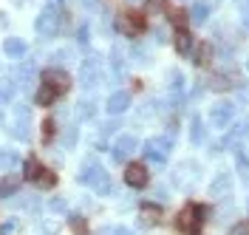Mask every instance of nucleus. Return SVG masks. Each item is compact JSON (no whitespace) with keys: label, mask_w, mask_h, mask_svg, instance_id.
<instances>
[{"label":"nucleus","mask_w":249,"mask_h":235,"mask_svg":"<svg viewBox=\"0 0 249 235\" xmlns=\"http://www.w3.org/2000/svg\"><path fill=\"white\" fill-rule=\"evenodd\" d=\"M204 216H207V207H201V204H187L184 210L176 216V227L181 233H196L198 224L204 221Z\"/></svg>","instance_id":"f257e3e1"},{"label":"nucleus","mask_w":249,"mask_h":235,"mask_svg":"<svg viewBox=\"0 0 249 235\" xmlns=\"http://www.w3.org/2000/svg\"><path fill=\"white\" fill-rule=\"evenodd\" d=\"M144 26H147V20L144 15H136V12H124V15L116 17V29L127 37H136V34L144 32Z\"/></svg>","instance_id":"f03ea898"},{"label":"nucleus","mask_w":249,"mask_h":235,"mask_svg":"<svg viewBox=\"0 0 249 235\" xmlns=\"http://www.w3.org/2000/svg\"><path fill=\"white\" fill-rule=\"evenodd\" d=\"M82 181H85V184H91V190H93V193H99V196H108V193H110V176L102 170V167H96V164H93L91 170L85 167Z\"/></svg>","instance_id":"7ed1b4c3"},{"label":"nucleus","mask_w":249,"mask_h":235,"mask_svg":"<svg viewBox=\"0 0 249 235\" xmlns=\"http://www.w3.org/2000/svg\"><path fill=\"white\" fill-rule=\"evenodd\" d=\"M43 85L54 88V91L62 96L68 91V85H71V77H68V71H62V68H46V71H43Z\"/></svg>","instance_id":"20e7f679"},{"label":"nucleus","mask_w":249,"mask_h":235,"mask_svg":"<svg viewBox=\"0 0 249 235\" xmlns=\"http://www.w3.org/2000/svg\"><path fill=\"white\" fill-rule=\"evenodd\" d=\"M37 32L43 34V37H54V34L60 32V12H57L54 6L40 15V20H37Z\"/></svg>","instance_id":"39448f33"},{"label":"nucleus","mask_w":249,"mask_h":235,"mask_svg":"<svg viewBox=\"0 0 249 235\" xmlns=\"http://www.w3.org/2000/svg\"><path fill=\"white\" fill-rule=\"evenodd\" d=\"M232 116H235L232 102H218V105L210 108V122H213L215 127H227L230 122H232Z\"/></svg>","instance_id":"423d86ee"},{"label":"nucleus","mask_w":249,"mask_h":235,"mask_svg":"<svg viewBox=\"0 0 249 235\" xmlns=\"http://www.w3.org/2000/svg\"><path fill=\"white\" fill-rule=\"evenodd\" d=\"M144 153H147V159L150 162H164L167 159V153H170V136L167 139H150L147 145H144Z\"/></svg>","instance_id":"0eeeda50"},{"label":"nucleus","mask_w":249,"mask_h":235,"mask_svg":"<svg viewBox=\"0 0 249 235\" xmlns=\"http://www.w3.org/2000/svg\"><path fill=\"white\" fill-rule=\"evenodd\" d=\"M124 181L130 184V187H147V181H150V173L144 164H127V170H124Z\"/></svg>","instance_id":"6e6552de"},{"label":"nucleus","mask_w":249,"mask_h":235,"mask_svg":"<svg viewBox=\"0 0 249 235\" xmlns=\"http://www.w3.org/2000/svg\"><path fill=\"white\" fill-rule=\"evenodd\" d=\"M23 184V176H17V173H9V176H3L0 179V199H9V196H15L17 190Z\"/></svg>","instance_id":"1a4fd4ad"},{"label":"nucleus","mask_w":249,"mask_h":235,"mask_svg":"<svg viewBox=\"0 0 249 235\" xmlns=\"http://www.w3.org/2000/svg\"><path fill=\"white\" fill-rule=\"evenodd\" d=\"M133 147H136V136H122V139L113 145V159H116V162H124Z\"/></svg>","instance_id":"9d476101"},{"label":"nucleus","mask_w":249,"mask_h":235,"mask_svg":"<svg viewBox=\"0 0 249 235\" xmlns=\"http://www.w3.org/2000/svg\"><path fill=\"white\" fill-rule=\"evenodd\" d=\"M127 105H130V94H127V91H116V94H110V99H108V110L110 113H122V110H127Z\"/></svg>","instance_id":"9b49d317"},{"label":"nucleus","mask_w":249,"mask_h":235,"mask_svg":"<svg viewBox=\"0 0 249 235\" xmlns=\"http://www.w3.org/2000/svg\"><path fill=\"white\" fill-rule=\"evenodd\" d=\"M34 184H37V187H43V190H51L54 184H57V176L48 170V167H40L37 176H34Z\"/></svg>","instance_id":"f8f14e48"},{"label":"nucleus","mask_w":249,"mask_h":235,"mask_svg":"<svg viewBox=\"0 0 249 235\" xmlns=\"http://www.w3.org/2000/svg\"><path fill=\"white\" fill-rule=\"evenodd\" d=\"M159 218H161V210H159V207H153V204H142V224H144V227L159 224Z\"/></svg>","instance_id":"ddd939ff"},{"label":"nucleus","mask_w":249,"mask_h":235,"mask_svg":"<svg viewBox=\"0 0 249 235\" xmlns=\"http://www.w3.org/2000/svg\"><path fill=\"white\" fill-rule=\"evenodd\" d=\"M187 15L193 17L196 23H204V20L210 17V3H207V0H196V3H193V9H190Z\"/></svg>","instance_id":"4468645a"},{"label":"nucleus","mask_w":249,"mask_h":235,"mask_svg":"<svg viewBox=\"0 0 249 235\" xmlns=\"http://www.w3.org/2000/svg\"><path fill=\"white\" fill-rule=\"evenodd\" d=\"M230 187H232V179H230V173H221L215 181H213L210 193H213V196H224V193H230Z\"/></svg>","instance_id":"2eb2a0df"},{"label":"nucleus","mask_w":249,"mask_h":235,"mask_svg":"<svg viewBox=\"0 0 249 235\" xmlns=\"http://www.w3.org/2000/svg\"><path fill=\"white\" fill-rule=\"evenodd\" d=\"M57 99H60V94H57L54 88H48V85H40V91H37V105H43V108H46V105H54Z\"/></svg>","instance_id":"dca6fc26"},{"label":"nucleus","mask_w":249,"mask_h":235,"mask_svg":"<svg viewBox=\"0 0 249 235\" xmlns=\"http://www.w3.org/2000/svg\"><path fill=\"white\" fill-rule=\"evenodd\" d=\"M173 43H176V51H178V54H187V51H190V46H193V34L184 32V29H178Z\"/></svg>","instance_id":"f3484780"},{"label":"nucleus","mask_w":249,"mask_h":235,"mask_svg":"<svg viewBox=\"0 0 249 235\" xmlns=\"http://www.w3.org/2000/svg\"><path fill=\"white\" fill-rule=\"evenodd\" d=\"M3 51H6L9 57H23V54H26V43L12 37V40H6V43H3Z\"/></svg>","instance_id":"a211bd4d"},{"label":"nucleus","mask_w":249,"mask_h":235,"mask_svg":"<svg viewBox=\"0 0 249 235\" xmlns=\"http://www.w3.org/2000/svg\"><path fill=\"white\" fill-rule=\"evenodd\" d=\"M213 63V46H198V51H196V65H210Z\"/></svg>","instance_id":"6ab92c4d"},{"label":"nucleus","mask_w":249,"mask_h":235,"mask_svg":"<svg viewBox=\"0 0 249 235\" xmlns=\"http://www.w3.org/2000/svg\"><path fill=\"white\" fill-rule=\"evenodd\" d=\"M40 127H43V142H51V139H54V133H57V122H54V119H46Z\"/></svg>","instance_id":"aec40b11"},{"label":"nucleus","mask_w":249,"mask_h":235,"mask_svg":"<svg viewBox=\"0 0 249 235\" xmlns=\"http://www.w3.org/2000/svg\"><path fill=\"white\" fill-rule=\"evenodd\" d=\"M167 12V0H147V15H161Z\"/></svg>","instance_id":"412c9836"},{"label":"nucleus","mask_w":249,"mask_h":235,"mask_svg":"<svg viewBox=\"0 0 249 235\" xmlns=\"http://www.w3.org/2000/svg\"><path fill=\"white\" fill-rule=\"evenodd\" d=\"M232 85H235V82H230V79H227V77H221V74L210 79V88H215V91H224V88H232Z\"/></svg>","instance_id":"4be33fe9"},{"label":"nucleus","mask_w":249,"mask_h":235,"mask_svg":"<svg viewBox=\"0 0 249 235\" xmlns=\"http://www.w3.org/2000/svg\"><path fill=\"white\" fill-rule=\"evenodd\" d=\"M15 164H17V156H15V153H0V167H3V170H12Z\"/></svg>","instance_id":"5701e85b"},{"label":"nucleus","mask_w":249,"mask_h":235,"mask_svg":"<svg viewBox=\"0 0 249 235\" xmlns=\"http://www.w3.org/2000/svg\"><path fill=\"white\" fill-rule=\"evenodd\" d=\"M193 142L201 145L204 142V127H201V119H193Z\"/></svg>","instance_id":"b1692460"},{"label":"nucleus","mask_w":249,"mask_h":235,"mask_svg":"<svg viewBox=\"0 0 249 235\" xmlns=\"http://www.w3.org/2000/svg\"><path fill=\"white\" fill-rule=\"evenodd\" d=\"M187 17H190V15H187V12H181V9H178V12H173V17H170V20H173V26H178V29H181V26H184V23H187Z\"/></svg>","instance_id":"393cba45"},{"label":"nucleus","mask_w":249,"mask_h":235,"mask_svg":"<svg viewBox=\"0 0 249 235\" xmlns=\"http://www.w3.org/2000/svg\"><path fill=\"white\" fill-rule=\"evenodd\" d=\"M230 235H249V221H241V224H235Z\"/></svg>","instance_id":"a878e982"},{"label":"nucleus","mask_w":249,"mask_h":235,"mask_svg":"<svg viewBox=\"0 0 249 235\" xmlns=\"http://www.w3.org/2000/svg\"><path fill=\"white\" fill-rule=\"evenodd\" d=\"M116 235H130V233H127V230H124V227H119V230H116Z\"/></svg>","instance_id":"bb28decb"}]
</instances>
